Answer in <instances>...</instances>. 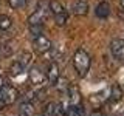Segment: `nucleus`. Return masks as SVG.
I'll use <instances>...</instances> for the list:
<instances>
[{
    "label": "nucleus",
    "instance_id": "obj_25",
    "mask_svg": "<svg viewBox=\"0 0 124 116\" xmlns=\"http://www.w3.org/2000/svg\"><path fill=\"white\" fill-rule=\"evenodd\" d=\"M0 71H2V65H0Z\"/></svg>",
    "mask_w": 124,
    "mask_h": 116
},
{
    "label": "nucleus",
    "instance_id": "obj_6",
    "mask_svg": "<svg viewBox=\"0 0 124 116\" xmlns=\"http://www.w3.org/2000/svg\"><path fill=\"white\" fill-rule=\"evenodd\" d=\"M110 53L115 59L124 60V39H115V40H112Z\"/></svg>",
    "mask_w": 124,
    "mask_h": 116
},
{
    "label": "nucleus",
    "instance_id": "obj_16",
    "mask_svg": "<svg viewBox=\"0 0 124 116\" xmlns=\"http://www.w3.org/2000/svg\"><path fill=\"white\" fill-rule=\"evenodd\" d=\"M48 8H50V11H51L54 15L65 13V8H64V5H62L59 0H51V2L48 3Z\"/></svg>",
    "mask_w": 124,
    "mask_h": 116
},
{
    "label": "nucleus",
    "instance_id": "obj_10",
    "mask_svg": "<svg viewBox=\"0 0 124 116\" xmlns=\"http://www.w3.org/2000/svg\"><path fill=\"white\" fill-rule=\"evenodd\" d=\"M71 13L76 15H85L88 13V3L85 0H75L71 3Z\"/></svg>",
    "mask_w": 124,
    "mask_h": 116
},
{
    "label": "nucleus",
    "instance_id": "obj_23",
    "mask_svg": "<svg viewBox=\"0 0 124 116\" xmlns=\"http://www.w3.org/2000/svg\"><path fill=\"white\" fill-rule=\"evenodd\" d=\"M119 5H121V8L124 9V0H119Z\"/></svg>",
    "mask_w": 124,
    "mask_h": 116
},
{
    "label": "nucleus",
    "instance_id": "obj_15",
    "mask_svg": "<svg viewBox=\"0 0 124 116\" xmlns=\"http://www.w3.org/2000/svg\"><path fill=\"white\" fill-rule=\"evenodd\" d=\"M123 98V90L119 85H113L110 90V96H108V101L110 102H118V101H121Z\"/></svg>",
    "mask_w": 124,
    "mask_h": 116
},
{
    "label": "nucleus",
    "instance_id": "obj_5",
    "mask_svg": "<svg viewBox=\"0 0 124 116\" xmlns=\"http://www.w3.org/2000/svg\"><path fill=\"white\" fill-rule=\"evenodd\" d=\"M33 45H34V50H36L37 53L44 54V53H48L50 50L53 48V44L51 40H50L46 36H44V34H39V36L34 37L33 40Z\"/></svg>",
    "mask_w": 124,
    "mask_h": 116
},
{
    "label": "nucleus",
    "instance_id": "obj_9",
    "mask_svg": "<svg viewBox=\"0 0 124 116\" xmlns=\"http://www.w3.org/2000/svg\"><path fill=\"white\" fill-rule=\"evenodd\" d=\"M67 94H68V107H78L81 102V94H79V90L75 87V85L70 84L68 90H67Z\"/></svg>",
    "mask_w": 124,
    "mask_h": 116
},
{
    "label": "nucleus",
    "instance_id": "obj_26",
    "mask_svg": "<svg viewBox=\"0 0 124 116\" xmlns=\"http://www.w3.org/2000/svg\"><path fill=\"white\" fill-rule=\"evenodd\" d=\"M40 116H44V115H40Z\"/></svg>",
    "mask_w": 124,
    "mask_h": 116
},
{
    "label": "nucleus",
    "instance_id": "obj_24",
    "mask_svg": "<svg viewBox=\"0 0 124 116\" xmlns=\"http://www.w3.org/2000/svg\"><path fill=\"white\" fill-rule=\"evenodd\" d=\"M2 87H3V79L0 77V88H2Z\"/></svg>",
    "mask_w": 124,
    "mask_h": 116
},
{
    "label": "nucleus",
    "instance_id": "obj_11",
    "mask_svg": "<svg viewBox=\"0 0 124 116\" xmlns=\"http://www.w3.org/2000/svg\"><path fill=\"white\" fill-rule=\"evenodd\" d=\"M17 116H34V105L30 101H23L19 107Z\"/></svg>",
    "mask_w": 124,
    "mask_h": 116
},
{
    "label": "nucleus",
    "instance_id": "obj_20",
    "mask_svg": "<svg viewBox=\"0 0 124 116\" xmlns=\"http://www.w3.org/2000/svg\"><path fill=\"white\" fill-rule=\"evenodd\" d=\"M54 22H56L57 26H64L65 23H67V11H65V13H62V14L54 15Z\"/></svg>",
    "mask_w": 124,
    "mask_h": 116
},
{
    "label": "nucleus",
    "instance_id": "obj_3",
    "mask_svg": "<svg viewBox=\"0 0 124 116\" xmlns=\"http://www.w3.org/2000/svg\"><path fill=\"white\" fill-rule=\"evenodd\" d=\"M28 80H30L31 85L40 88V87H44V84L46 80V74L39 67H31L28 70Z\"/></svg>",
    "mask_w": 124,
    "mask_h": 116
},
{
    "label": "nucleus",
    "instance_id": "obj_12",
    "mask_svg": "<svg viewBox=\"0 0 124 116\" xmlns=\"http://www.w3.org/2000/svg\"><path fill=\"white\" fill-rule=\"evenodd\" d=\"M95 14L99 19H107L108 14H110V5L107 2H99L95 8Z\"/></svg>",
    "mask_w": 124,
    "mask_h": 116
},
{
    "label": "nucleus",
    "instance_id": "obj_17",
    "mask_svg": "<svg viewBox=\"0 0 124 116\" xmlns=\"http://www.w3.org/2000/svg\"><path fill=\"white\" fill-rule=\"evenodd\" d=\"M11 26H13V20H11V17H8V15H5V14L0 15V29L6 31V29H9Z\"/></svg>",
    "mask_w": 124,
    "mask_h": 116
},
{
    "label": "nucleus",
    "instance_id": "obj_1",
    "mask_svg": "<svg viewBox=\"0 0 124 116\" xmlns=\"http://www.w3.org/2000/svg\"><path fill=\"white\" fill-rule=\"evenodd\" d=\"M92 65V57L90 54L85 51L84 48H79L73 56V67H75V71L79 77H85L90 70Z\"/></svg>",
    "mask_w": 124,
    "mask_h": 116
},
{
    "label": "nucleus",
    "instance_id": "obj_18",
    "mask_svg": "<svg viewBox=\"0 0 124 116\" xmlns=\"http://www.w3.org/2000/svg\"><path fill=\"white\" fill-rule=\"evenodd\" d=\"M54 87H56L59 91H65V93H67L68 87H70V84H68V80H67V79H64V77H59V80H57V84L54 85Z\"/></svg>",
    "mask_w": 124,
    "mask_h": 116
},
{
    "label": "nucleus",
    "instance_id": "obj_8",
    "mask_svg": "<svg viewBox=\"0 0 124 116\" xmlns=\"http://www.w3.org/2000/svg\"><path fill=\"white\" fill-rule=\"evenodd\" d=\"M46 74V80H48L50 85H56L57 80H59L61 77V73H59V67H57V64H50L48 65V71L45 73Z\"/></svg>",
    "mask_w": 124,
    "mask_h": 116
},
{
    "label": "nucleus",
    "instance_id": "obj_2",
    "mask_svg": "<svg viewBox=\"0 0 124 116\" xmlns=\"http://www.w3.org/2000/svg\"><path fill=\"white\" fill-rule=\"evenodd\" d=\"M19 98L17 88L13 87L11 84H3V87L0 88V108L13 105Z\"/></svg>",
    "mask_w": 124,
    "mask_h": 116
},
{
    "label": "nucleus",
    "instance_id": "obj_7",
    "mask_svg": "<svg viewBox=\"0 0 124 116\" xmlns=\"http://www.w3.org/2000/svg\"><path fill=\"white\" fill-rule=\"evenodd\" d=\"M65 110L67 108H64L61 102H50L44 110V116H64Z\"/></svg>",
    "mask_w": 124,
    "mask_h": 116
},
{
    "label": "nucleus",
    "instance_id": "obj_21",
    "mask_svg": "<svg viewBox=\"0 0 124 116\" xmlns=\"http://www.w3.org/2000/svg\"><path fill=\"white\" fill-rule=\"evenodd\" d=\"M8 3L13 9H20L26 5V0H8Z\"/></svg>",
    "mask_w": 124,
    "mask_h": 116
},
{
    "label": "nucleus",
    "instance_id": "obj_19",
    "mask_svg": "<svg viewBox=\"0 0 124 116\" xmlns=\"http://www.w3.org/2000/svg\"><path fill=\"white\" fill-rule=\"evenodd\" d=\"M13 54V46L8 45V44H2L0 45V56L3 57H9Z\"/></svg>",
    "mask_w": 124,
    "mask_h": 116
},
{
    "label": "nucleus",
    "instance_id": "obj_4",
    "mask_svg": "<svg viewBox=\"0 0 124 116\" xmlns=\"http://www.w3.org/2000/svg\"><path fill=\"white\" fill-rule=\"evenodd\" d=\"M48 9H50V8H48ZM48 9L45 8L44 3H40V5L37 6V9L28 17V25H30V26L42 25V23L45 22V19H46V11H48Z\"/></svg>",
    "mask_w": 124,
    "mask_h": 116
},
{
    "label": "nucleus",
    "instance_id": "obj_13",
    "mask_svg": "<svg viewBox=\"0 0 124 116\" xmlns=\"http://www.w3.org/2000/svg\"><path fill=\"white\" fill-rule=\"evenodd\" d=\"M16 60L28 70V67L31 65V62H33V54H31L30 51H20V54L17 56V59H16Z\"/></svg>",
    "mask_w": 124,
    "mask_h": 116
},
{
    "label": "nucleus",
    "instance_id": "obj_22",
    "mask_svg": "<svg viewBox=\"0 0 124 116\" xmlns=\"http://www.w3.org/2000/svg\"><path fill=\"white\" fill-rule=\"evenodd\" d=\"M90 116H104V113H102V111H92V113H90Z\"/></svg>",
    "mask_w": 124,
    "mask_h": 116
},
{
    "label": "nucleus",
    "instance_id": "obj_14",
    "mask_svg": "<svg viewBox=\"0 0 124 116\" xmlns=\"http://www.w3.org/2000/svg\"><path fill=\"white\" fill-rule=\"evenodd\" d=\"M26 73V68L23 67V65H20L17 60L14 62L13 65L9 67V74L13 76V77H20V76H23Z\"/></svg>",
    "mask_w": 124,
    "mask_h": 116
}]
</instances>
